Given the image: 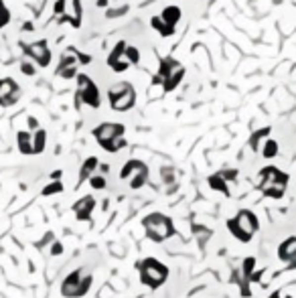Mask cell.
I'll list each match as a JSON object with an SVG mask.
<instances>
[{"label":"cell","instance_id":"83f0119b","mask_svg":"<svg viewBox=\"0 0 296 298\" xmlns=\"http://www.w3.org/2000/svg\"><path fill=\"white\" fill-rule=\"evenodd\" d=\"M20 71H23L25 75H29V77H33V75L37 73V67H35V61H31L29 57H25L23 61H20Z\"/></svg>","mask_w":296,"mask_h":298},{"label":"cell","instance_id":"6da1fadb","mask_svg":"<svg viewBox=\"0 0 296 298\" xmlns=\"http://www.w3.org/2000/svg\"><path fill=\"white\" fill-rule=\"evenodd\" d=\"M185 73L187 69L181 61H177L175 57H162L156 73L152 75V85H160L164 94H171L181 85V81L185 79Z\"/></svg>","mask_w":296,"mask_h":298},{"label":"cell","instance_id":"3957f363","mask_svg":"<svg viewBox=\"0 0 296 298\" xmlns=\"http://www.w3.org/2000/svg\"><path fill=\"white\" fill-rule=\"evenodd\" d=\"M90 63H92V55H88V53L79 51L77 47L69 45V47L63 49V53H61L59 65L55 67V75L61 77V79H65V81L75 79V75L79 73V67L90 65Z\"/></svg>","mask_w":296,"mask_h":298},{"label":"cell","instance_id":"277c9868","mask_svg":"<svg viewBox=\"0 0 296 298\" xmlns=\"http://www.w3.org/2000/svg\"><path fill=\"white\" fill-rule=\"evenodd\" d=\"M258 189L262 193L270 199H282L284 191H286V185H288V175L282 173L280 168L276 166H266L260 170L258 175Z\"/></svg>","mask_w":296,"mask_h":298},{"label":"cell","instance_id":"603a6c76","mask_svg":"<svg viewBox=\"0 0 296 298\" xmlns=\"http://www.w3.org/2000/svg\"><path fill=\"white\" fill-rule=\"evenodd\" d=\"M270 130H272V128L266 126V128H260V130H256V132L249 136V146H251V150H253V152H260V142L266 140V138L270 136Z\"/></svg>","mask_w":296,"mask_h":298},{"label":"cell","instance_id":"4fadbf2b","mask_svg":"<svg viewBox=\"0 0 296 298\" xmlns=\"http://www.w3.org/2000/svg\"><path fill=\"white\" fill-rule=\"evenodd\" d=\"M20 85L14 77H0V108H12L20 99Z\"/></svg>","mask_w":296,"mask_h":298},{"label":"cell","instance_id":"d590c367","mask_svg":"<svg viewBox=\"0 0 296 298\" xmlns=\"http://www.w3.org/2000/svg\"><path fill=\"white\" fill-rule=\"evenodd\" d=\"M51 251H53V255H59V253H61V251H63V248H61V244H55V246H53V249H51Z\"/></svg>","mask_w":296,"mask_h":298},{"label":"cell","instance_id":"ac0fdd59","mask_svg":"<svg viewBox=\"0 0 296 298\" xmlns=\"http://www.w3.org/2000/svg\"><path fill=\"white\" fill-rule=\"evenodd\" d=\"M278 255L282 262H294L296 260V238H288L280 249H278Z\"/></svg>","mask_w":296,"mask_h":298},{"label":"cell","instance_id":"f1b7e54d","mask_svg":"<svg viewBox=\"0 0 296 298\" xmlns=\"http://www.w3.org/2000/svg\"><path fill=\"white\" fill-rule=\"evenodd\" d=\"M126 57H128L130 65H138V63H140V51H138V47L128 45V47H126Z\"/></svg>","mask_w":296,"mask_h":298},{"label":"cell","instance_id":"52a82bcc","mask_svg":"<svg viewBox=\"0 0 296 298\" xmlns=\"http://www.w3.org/2000/svg\"><path fill=\"white\" fill-rule=\"evenodd\" d=\"M227 229L234 233V236L240 240V242H249L251 236L256 233L258 229V217L253 215L251 211H240L238 213V217L234 219H229L227 221Z\"/></svg>","mask_w":296,"mask_h":298},{"label":"cell","instance_id":"7402d4cb","mask_svg":"<svg viewBox=\"0 0 296 298\" xmlns=\"http://www.w3.org/2000/svg\"><path fill=\"white\" fill-rule=\"evenodd\" d=\"M53 16L57 18V23H69V10H67V0H57L53 6Z\"/></svg>","mask_w":296,"mask_h":298},{"label":"cell","instance_id":"d4e9b609","mask_svg":"<svg viewBox=\"0 0 296 298\" xmlns=\"http://www.w3.org/2000/svg\"><path fill=\"white\" fill-rule=\"evenodd\" d=\"M73 14H69V25L73 29L81 27V18H83V6H81V0H73Z\"/></svg>","mask_w":296,"mask_h":298},{"label":"cell","instance_id":"74e56055","mask_svg":"<svg viewBox=\"0 0 296 298\" xmlns=\"http://www.w3.org/2000/svg\"><path fill=\"white\" fill-rule=\"evenodd\" d=\"M59 177H61V170H55V173H53V179H55V181H57V179H59Z\"/></svg>","mask_w":296,"mask_h":298},{"label":"cell","instance_id":"4316f807","mask_svg":"<svg viewBox=\"0 0 296 298\" xmlns=\"http://www.w3.org/2000/svg\"><path fill=\"white\" fill-rule=\"evenodd\" d=\"M10 18H12V14H10L8 6L4 4V0H0V31H2L10 23Z\"/></svg>","mask_w":296,"mask_h":298},{"label":"cell","instance_id":"484cf974","mask_svg":"<svg viewBox=\"0 0 296 298\" xmlns=\"http://www.w3.org/2000/svg\"><path fill=\"white\" fill-rule=\"evenodd\" d=\"M262 156H264V158L278 156V142L272 140V138H266V142L262 144Z\"/></svg>","mask_w":296,"mask_h":298},{"label":"cell","instance_id":"8992f818","mask_svg":"<svg viewBox=\"0 0 296 298\" xmlns=\"http://www.w3.org/2000/svg\"><path fill=\"white\" fill-rule=\"evenodd\" d=\"M136 88L130 81H118L108 90V101L114 112H130L136 105Z\"/></svg>","mask_w":296,"mask_h":298},{"label":"cell","instance_id":"cb8c5ba5","mask_svg":"<svg viewBox=\"0 0 296 298\" xmlns=\"http://www.w3.org/2000/svg\"><path fill=\"white\" fill-rule=\"evenodd\" d=\"M209 187H211V189H215V191H219V193H223V195H229L227 181H225L219 173H215V175H211V177H209Z\"/></svg>","mask_w":296,"mask_h":298},{"label":"cell","instance_id":"4dcf8cb0","mask_svg":"<svg viewBox=\"0 0 296 298\" xmlns=\"http://www.w3.org/2000/svg\"><path fill=\"white\" fill-rule=\"evenodd\" d=\"M160 173H162V181H164V183H175V179H177L175 168L166 166V168H162V170H160Z\"/></svg>","mask_w":296,"mask_h":298},{"label":"cell","instance_id":"ba28073f","mask_svg":"<svg viewBox=\"0 0 296 298\" xmlns=\"http://www.w3.org/2000/svg\"><path fill=\"white\" fill-rule=\"evenodd\" d=\"M144 227H146L148 238L152 242H164L175 233L173 221L166 215H162V213H152V215H148L144 219Z\"/></svg>","mask_w":296,"mask_h":298},{"label":"cell","instance_id":"44dd1931","mask_svg":"<svg viewBox=\"0 0 296 298\" xmlns=\"http://www.w3.org/2000/svg\"><path fill=\"white\" fill-rule=\"evenodd\" d=\"M98 164H99V162H98V158H96V156H90L86 162L81 164V170H79V181H77V183L81 185L83 181H90V177L94 175V170L98 168Z\"/></svg>","mask_w":296,"mask_h":298},{"label":"cell","instance_id":"d6a6232c","mask_svg":"<svg viewBox=\"0 0 296 298\" xmlns=\"http://www.w3.org/2000/svg\"><path fill=\"white\" fill-rule=\"evenodd\" d=\"M225 181H236L238 179V170L236 168H229V170H221V173H219Z\"/></svg>","mask_w":296,"mask_h":298},{"label":"cell","instance_id":"9a60e30c","mask_svg":"<svg viewBox=\"0 0 296 298\" xmlns=\"http://www.w3.org/2000/svg\"><path fill=\"white\" fill-rule=\"evenodd\" d=\"M94 207H96V199L94 197H83V199H79L75 205H73V211H75V217L79 219V221H88L90 219V213L94 211Z\"/></svg>","mask_w":296,"mask_h":298},{"label":"cell","instance_id":"f546056e","mask_svg":"<svg viewBox=\"0 0 296 298\" xmlns=\"http://www.w3.org/2000/svg\"><path fill=\"white\" fill-rule=\"evenodd\" d=\"M61 191H63V185H61L59 181H55V183H51V185H47V187L43 189V195H45V197H49V195L61 193Z\"/></svg>","mask_w":296,"mask_h":298},{"label":"cell","instance_id":"1f68e13d","mask_svg":"<svg viewBox=\"0 0 296 298\" xmlns=\"http://www.w3.org/2000/svg\"><path fill=\"white\" fill-rule=\"evenodd\" d=\"M90 185H92L94 189H105V179H103L101 175H92V177H90Z\"/></svg>","mask_w":296,"mask_h":298},{"label":"cell","instance_id":"9c48e42d","mask_svg":"<svg viewBox=\"0 0 296 298\" xmlns=\"http://www.w3.org/2000/svg\"><path fill=\"white\" fill-rule=\"evenodd\" d=\"M20 49H23L25 57H29L31 61H35L37 67H49L51 65V59H53V53L49 49V41L47 39H41V41H35V43H18Z\"/></svg>","mask_w":296,"mask_h":298},{"label":"cell","instance_id":"ffe728a7","mask_svg":"<svg viewBox=\"0 0 296 298\" xmlns=\"http://www.w3.org/2000/svg\"><path fill=\"white\" fill-rule=\"evenodd\" d=\"M47 146V132L43 128H37L33 132V154H41Z\"/></svg>","mask_w":296,"mask_h":298},{"label":"cell","instance_id":"d6986e66","mask_svg":"<svg viewBox=\"0 0 296 298\" xmlns=\"http://www.w3.org/2000/svg\"><path fill=\"white\" fill-rule=\"evenodd\" d=\"M160 16L166 20L168 25H175V27H177V25L181 23V18H183V10H181L179 6H175V4H168V6L162 8Z\"/></svg>","mask_w":296,"mask_h":298},{"label":"cell","instance_id":"2e32d148","mask_svg":"<svg viewBox=\"0 0 296 298\" xmlns=\"http://www.w3.org/2000/svg\"><path fill=\"white\" fill-rule=\"evenodd\" d=\"M150 27H152V29H154V31H156L162 39H168V37H173V35L177 33V27H175V25H168L160 14L150 18Z\"/></svg>","mask_w":296,"mask_h":298},{"label":"cell","instance_id":"e0dca14e","mask_svg":"<svg viewBox=\"0 0 296 298\" xmlns=\"http://www.w3.org/2000/svg\"><path fill=\"white\" fill-rule=\"evenodd\" d=\"M16 146H18V152L33 154V132L31 130L16 132Z\"/></svg>","mask_w":296,"mask_h":298},{"label":"cell","instance_id":"836d02e7","mask_svg":"<svg viewBox=\"0 0 296 298\" xmlns=\"http://www.w3.org/2000/svg\"><path fill=\"white\" fill-rule=\"evenodd\" d=\"M253 266H256V260H253V258H247V260L244 262V274H246V278L251 274V268H253Z\"/></svg>","mask_w":296,"mask_h":298},{"label":"cell","instance_id":"e575fe53","mask_svg":"<svg viewBox=\"0 0 296 298\" xmlns=\"http://www.w3.org/2000/svg\"><path fill=\"white\" fill-rule=\"evenodd\" d=\"M37 128H39V122H37V118L29 116V130L33 132V130H37Z\"/></svg>","mask_w":296,"mask_h":298},{"label":"cell","instance_id":"7a4b0ae2","mask_svg":"<svg viewBox=\"0 0 296 298\" xmlns=\"http://www.w3.org/2000/svg\"><path fill=\"white\" fill-rule=\"evenodd\" d=\"M96 142L103 148L105 152H118L126 146V126L124 124H116V122H103L99 126H96L92 130Z\"/></svg>","mask_w":296,"mask_h":298},{"label":"cell","instance_id":"7c38bea8","mask_svg":"<svg viewBox=\"0 0 296 298\" xmlns=\"http://www.w3.org/2000/svg\"><path fill=\"white\" fill-rule=\"evenodd\" d=\"M90 284H92V276H86V280H81V270H75L71 276H67V278L63 280L61 294L63 296H69V298L83 296L90 290Z\"/></svg>","mask_w":296,"mask_h":298},{"label":"cell","instance_id":"5bb4252c","mask_svg":"<svg viewBox=\"0 0 296 298\" xmlns=\"http://www.w3.org/2000/svg\"><path fill=\"white\" fill-rule=\"evenodd\" d=\"M126 47H128V43H126V41H118L116 45H114V49L110 51L108 59H105L108 67H110L114 73H124L128 67H132L130 61H128V57H126Z\"/></svg>","mask_w":296,"mask_h":298},{"label":"cell","instance_id":"30bf717a","mask_svg":"<svg viewBox=\"0 0 296 298\" xmlns=\"http://www.w3.org/2000/svg\"><path fill=\"white\" fill-rule=\"evenodd\" d=\"M166 276H168V268L152 258L140 264V280L142 284H148L150 288H158L166 280Z\"/></svg>","mask_w":296,"mask_h":298},{"label":"cell","instance_id":"8fae6325","mask_svg":"<svg viewBox=\"0 0 296 298\" xmlns=\"http://www.w3.org/2000/svg\"><path fill=\"white\" fill-rule=\"evenodd\" d=\"M120 179L122 181H130V187L132 189H140L146 181H148V166L142 162V160H128L122 170H120Z\"/></svg>","mask_w":296,"mask_h":298},{"label":"cell","instance_id":"8d00e7d4","mask_svg":"<svg viewBox=\"0 0 296 298\" xmlns=\"http://www.w3.org/2000/svg\"><path fill=\"white\" fill-rule=\"evenodd\" d=\"M96 4H98V6H108V0H98Z\"/></svg>","mask_w":296,"mask_h":298},{"label":"cell","instance_id":"5b68a950","mask_svg":"<svg viewBox=\"0 0 296 298\" xmlns=\"http://www.w3.org/2000/svg\"><path fill=\"white\" fill-rule=\"evenodd\" d=\"M81 103L90 105L94 110H98L101 105V92L98 88V83L83 71L75 75V108L77 110L81 108Z\"/></svg>","mask_w":296,"mask_h":298}]
</instances>
